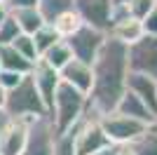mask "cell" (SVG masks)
<instances>
[{"instance_id": "obj_1", "label": "cell", "mask_w": 157, "mask_h": 155, "mask_svg": "<svg viewBox=\"0 0 157 155\" xmlns=\"http://www.w3.org/2000/svg\"><path fill=\"white\" fill-rule=\"evenodd\" d=\"M127 75H129L127 45L108 35L96 59L92 61V89L87 94L85 115L101 117L105 113H113L120 97L127 92Z\"/></svg>"}, {"instance_id": "obj_2", "label": "cell", "mask_w": 157, "mask_h": 155, "mask_svg": "<svg viewBox=\"0 0 157 155\" xmlns=\"http://www.w3.org/2000/svg\"><path fill=\"white\" fill-rule=\"evenodd\" d=\"M85 113H87V94H82L80 89L66 82H59L52 99V108H49V117L54 122L56 134H66L68 129H73L85 117Z\"/></svg>"}, {"instance_id": "obj_3", "label": "cell", "mask_w": 157, "mask_h": 155, "mask_svg": "<svg viewBox=\"0 0 157 155\" xmlns=\"http://www.w3.org/2000/svg\"><path fill=\"white\" fill-rule=\"evenodd\" d=\"M2 108L10 117H19V120H33V117H40V115H49L31 75H26L14 89L7 92Z\"/></svg>"}, {"instance_id": "obj_4", "label": "cell", "mask_w": 157, "mask_h": 155, "mask_svg": "<svg viewBox=\"0 0 157 155\" xmlns=\"http://www.w3.org/2000/svg\"><path fill=\"white\" fill-rule=\"evenodd\" d=\"M73 134V148H75V155H94L101 153V150L110 148L113 143L108 141L105 132L98 125V117H89L85 115L73 129H68Z\"/></svg>"}, {"instance_id": "obj_5", "label": "cell", "mask_w": 157, "mask_h": 155, "mask_svg": "<svg viewBox=\"0 0 157 155\" xmlns=\"http://www.w3.org/2000/svg\"><path fill=\"white\" fill-rule=\"evenodd\" d=\"M98 125H101V129L105 132V136H108V141L113 146H129L138 134H143L148 127H152V125H143L138 120H134V117L122 115L117 110L101 115L98 117Z\"/></svg>"}, {"instance_id": "obj_6", "label": "cell", "mask_w": 157, "mask_h": 155, "mask_svg": "<svg viewBox=\"0 0 157 155\" xmlns=\"http://www.w3.org/2000/svg\"><path fill=\"white\" fill-rule=\"evenodd\" d=\"M127 64L129 73H141L157 80V38L143 35L136 42L127 45Z\"/></svg>"}, {"instance_id": "obj_7", "label": "cell", "mask_w": 157, "mask_h": 155, "mask_svg": "<svg viewBox=\"0 0 157 155\" xmlns=\"http://www.w3.org/2000/svg\"><path fill=\"white\" fill-rule=\"evenodd\" d=\"M56 129L49 115H40L31 120L28 127V141L21 150V155H52L56 143Z\"/></svg>"}, {"instance_id": "obj_8", "label": "cell", "mask_w": 157, "mask_h": 155, "mask_svg": "<svg viewBox=\"0 0 157 155\" xmlns=\"http://www.w3.org/2000/svg\"><path fill=\"white\" fill-rule=\"evenodd\" d=\"M105 38H108V33L82 24L73 35H68V38H63V40L68 42V47H71L73 59H80V61H85V64H92L94 59H96L98 50L103 47Z\"/></svg>"}, {"instance_id": "obj_9", "label": "cell", "mask_w": 157, "mask_h": 155, "mask_svg": "<svg viewBox=\"0 0 157 155\" xmlns=\"http://www.w3.org/2000/svg\"><path fill=\"white\" fill-rule=\"evenodd\" d=\"M73 10L80 14L82 24L108 33L110 31L113 0H73Z\"/></svg>"}, {"instance_id": "obj_10", "label": "cell", "mask_w": 157, "mask_h": 155, "mask_svg": "<svg viewBox=\"0 0 157 155\" xmlns=\"http://www.w3.org/2000/svg\"><path fill=\"white\" fill-rule=\"evenodd\" d=\"M31 80L33 85H35V89H38L40 99H42V103H45L47 113H49V108H52V99H54V92H56V87H59L61 78H59V71H54L52 66H47L42 59H38L35 64H33L31 68Z\"/></svg>"}, {"instance_id": "obj_11", "label": "cell", "mask_w": 157, "mask_h": 155, "mask_svg": "<svg viewBox=\"0 0 157 155\" xmlns=\"http://www.w3.org/2000/svg\"><path fill=\"white\" fill-rule=\"evenodd\" d=\"M28 127H31V120L10 117V122L0 132V155H21L28 141Z\"/></svg>"}, {"instance_id": "obj_12", "label": "cell", "mask_w": 157, "mask_h": 155, "mask_svg": "<svg viewBox=\"0 0 157 155\" xmlns=\"http://www.w3.org/2000/svg\"><path fill=\"white\" fill-rule=\"evenodd\" d=\"M59 78L61 82L80 89L82 94H89V89H92V64H85L80 59H71L59 71Z\"/></svg>"}, {"instance_id": "obj_13", "label": "cell", "mask_w": 157, "mask_h": 155, "mask_svg": "<svg viewBox=\"0 0 157 155\" xmlns=\"http://www.w3.org/2000/svg\"><path fill=\"white\" fill-rule=\"evenodd\" d=\"M115 110L122 113V115H127V117H134V120H138V122H143V125H157V115L136 97V94H134V92H129V89L120 97Z\"/></svg>"}, {"instance_id": "obj_14", "label": "cell", "mask_w": 157, "mask_h": 155, "mask_svg": "<svg viewBox=\"0 0 157 155\" xmlns=\"http://www.w3.org/2000/svg\"><path fill=\"white\" fill-rule=\"evenodd\" d=\"M127 89L134 92L157 115V80H152L148 75H141V73H129L127 75Z\"/></svg>"}, {"instance_id": "obj_15", "label": "cell", "mask_w": 157, "mask_h": 155, "mask_svg": "<svg viewBox=\"0 0 157 155\" xmlns=\"http://www.w3.org/2000/svg\"><path fill=\"white\" fill-rule=\"evenodd\" d=\"M108 35L110 38H115L117 42H122V45H131V42H136L138 38H143V26H141V19H136V17H124V19L115 21V24L110 26V31H108Z\"/></svg>"}, {"instance_id": "obj_16", "label": "cell", "mask_w": 157, "mask_h": 155, "mask_svg": "<svg viewBox=\"0 0 157 155\" xmlns=\"http://www.w3.org/2000/svg\"><path fill=\"white\" fill-rule=\"evenodd\" d=\"M10 17H12L14 21H17V26H19L21 33H28V35H33V33L38 31L40 26L45 24V19H42V14L38 12V7H24V10H10Z\"/></svg>"}, {"instance_id": "obj_17", "label": "cell", "mask_w": 157, "mask_h": 155, "mask_svg": "<svg viewBox=\"0 0 157 155\" xmlns=\"http://www.w3.org/2000/svg\"><path fill=\"white\" fill-rule=\"evenodd\" d=\"M0 66H2V68H7V71L24 73V75H28V73H31V68H33L31 61H28V59H24L12 45H2V47H0Z\"/></svg>"}, {"instance_id": "obj_18", "label": "cell", "mask_w": 157, "mask_h": 155, "mask_svg": "<svg viewBox=\"0 0 157 155\" xmlns=\"http://www.w3.org/2000/svg\"><path fill=\"white\" fill-rule=\"evenodd\" d=\"M40 59H42L47 66H52L54 71H61V68H63V66L73 59V52H71V47H68V42L61 38L59 42H54V45L49 47V50H47Z\"/></svg>"}, {"instance_id": "obj_19", "label": "cell", "mask_w": 157, "mask_h": 155, "mask_svg": "<svg viewBox=\"0 0 157 155\" xmlns=\"http://www.w3.org/2000/svg\"><path fill=\"white\" fill-rule=\"evenodd\" d=\"M129 150L134 155H157V125L148 127L143 134H138L129 143Z\"/></svg>"}, {"instance_id": "obj_20", "label": "cell", "mask_w": 157, "mask_h": 155, "mask_svg": "<svg viewBox=\"0 0 157 155\" xmlns=\"http://www.w3.org/2000/svg\"><path fill=\"white\" fill-rule=\"evenodd\" d=\"M52 26L61 38H68V35H73V33L82 26V19H80V14L75 12V10H66V12H61L59 17L52 21Z\"/></svg>"}, {"instance_id": "obj_21", "label": "cell", "mask_w": 157, "mask_h": 155, "mask_svg": "<svg viewBox=\"0 0 157 155\" xmlns=\"http://www.w3.org/2000/svg\"><path fill=\"white\" fill-rule=\"evenodd\" d=\"M61 35L56 31H54V26L52 24H42L38 28V31L33 33V42H35V50H38V57H42L49 47L54 45V42H59Z\"/></svg>"}, {"instance_id": "obj_22", "label": "cell", "mask_w": 157, "mask_h": 155, "mask_svg": "<svg viewBox=\"0 0 157 155\" xmlns=\"http://www.w3.org/2000/svg\"><path fill=\"white\" fill-rule=\"evenodd\" d=\"M66 10H73V0H38V12L42 14L45 24H52Z\"/></svg>"}, {"instance_id": "obj_23", "label": "cell", "mask_w": 157, "mask_h": 155, "mask_svg": "<svg viewBox=\"0 0 157 155\" xmlns=\"http://www.w3.org/2000/svg\"><path fill=\"white\" fill-rule=\"evenodd\" d=\"M12 47L19 52L24 59H28L31 64H35V61L40 59L38 57V50H35V42H33V35H28V33H19V35L14 38Z\"/></svg>"}, {"instance_id": "obj_24", "label": "cell", "mask_w": 157, "mask_h": 155, "mask_svg": "<svg viewBox=\"0 0 157 155\" xmlns=\"http://www.w3.org/2000/svg\"><path fill=\"white\" fill-rule=\"evenodd\" d=\"M19 33L21 31H19V26H17V21L7 14L5 19L0 21V47H2V45H12L14 38H17Z\"/></svg>"}, {"instance_id": "obj_25", "label": "cell", "mask_w": 157, "mask_h": 155, "mask_svg": "<svg viewBox=\"0 0 157 155\" xmlns=\"http://www.w3.org/2000/svg\"><path fill=\"white\" fill-rule=\"evenodd\" d=\"M155 7H157V0H127V10L136 19H143L145 14L152 12Z\"/></svg>"}, {"instance_id": "obj_26", "label": "cell", "mask_w": 157, "mask_h": 155, "mask_svg": "<svg viewBox=\"0 0 157 155\" xmlns=\"http://www.w3.org/2000/svg\"><path fill=\"white\" fill-rule=\"evenodd\" d=\"M24 73H17V71H7V68H0V87L5 92H10V89H14L17 85L24 80Z\"/></svg>"}, {"instance_id": "obj_27", "label": "cell", "mask_w": 157, "mask_h": 155, "mask_svg": "<svg viewBox=\"0 0 157 155\" xmlns=\"http://www.w3.org/2000/svg\"><path fill=\"white\" fill-rule=\"evenodd\" d=\"M52 155H75V148H73V134H71V132L56 136V143H54V153Z\"/></svg>"}, {"instance_id": "obj_28", "label": "cell", "mask_w": 157, "mask_h": 155, "mask_svg": "<svg viewBox=\"0 0 157 155\" xmlns=\"http://www.w3.org/2000/svg\"><path fill=\"white\" fill-rule=\"evenodd\" d=\"M141 26H143V33H145V35H155V38H157V7L141 19Z\"/></svg>"}, {"instance_id": "obj_29", "label": "cell", "mask_w": 157, "mask_h": 155, "mask_svg": "<svg viewBox=\"0 0 157 155\" xmlns=\"http://www.w3.org/2000/svg\"><path fill=\"white\" fill-rule=\"evenodd\" d=\"M10 10H24V7H38V0H7Z\"/></svg>"}, {"instance_id": "obj_30", "label": "cell", "mask_w": 157, "mask_h": 155, "mask_svg": "<svg viewBox=\"0 0 157 155\" xmlns=\"http://www.w3.org/2000/svg\"><path fill=\"white\" fill-rule=\"evenodd\" d=\"M7 122H10V115L5 113V108H0V132L5 129V125H7Z\"/></svg>"}, {"instance_id": "obj_31", "label": "cell", "mask_w": 157, "mask_h": 155, "mask_svg": "<svg viewBox=\"0 0 157 155\" xmlns=\"http://www.w3.org/2000/svg\"><path fill=\"white\" fill-rule=\"evenodd\" d=\"M7 14H10V7H7V2H2V0H0V21L5 19Z\"/></svg>"}, {"instance_id": "obj_32", "label": "cell", "mask_w": 157, "mask_h": 155, "mask_svg": "<svg viewBox=\"0 0 157 155\" xmlns=\"http://www.w3.org/2000/svg\"><path fill=\"white\" fill-rule=\"evenodd\" d=\"M115 155H134L129 150V146H117V148H115Z\"/></svg>"}, {"instance_id": "obj_33", "label": "cell", "mask_w": 157, "mask_h": 155, "mask_svg": "<svg viewBox=\"0 0 157 155\" xmlns=\"http://www.w3.org/2000/svg\"><path fill=\"white\" fill-rule=\"evenodd\" d=\"M115 148H117V146H110V148L101 150V153H94V155H115Z\"/></svg>"}, {"instance_id": "obj_34", "label": "cell", "mask_w": 157, "mask_h": 155, "mask_svg": "<svg viewBox=\"0 0 157 155\" xmlns=\"http://www.w3.org/2000/svg\"><path fill=\"white\" fill-rule=\"evenodd\" d=\"M5 97H7V92L2 89V87H0V108H2V106H5Z\"/></svg>"}, {"instance_id": "obj_35", "label": "cell", "mask_w": 157, "mask_h": 155, "mask_svg": "<svg viewBox=\"0 0 157 155\" xmlns=\"http://www.w3.org/2000/svg\"><path fill=\"white\" fill-rule=\"evenodd\" d=\"M113 5H127V0H113Z\"/></svg>"}, {"instance_id": "obj_36", "label": "cell", "mask_w": 157, "mask_h": 155, "mask_svg": "<svg viewBox=\"0 0 157 155\" xmlns=\"http://www.w3.org/2000/svg\"><path fill=\"white\" fill-rule=\"evenodd\" d=\"M2 2H7V0H2Z\"/></svg>"}, {"instance_id": "obj_37", "label": "cell", "mask_w": 157, "mask_h": 155, "mask_svg": "<svg viewBox=\"0 0 157 155\" xmlns=\"http://www.w3.org/2000/svg\"><path fill=\"white\" fill-rule=\"evenodd\" d=\"M0 68H2V66H0Z\"/></svg>"}]
</instances>
